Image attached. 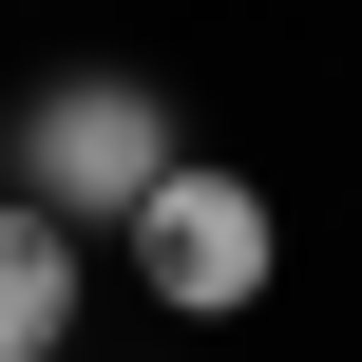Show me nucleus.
Masks as SVG:
<instances>
[{
    "label": "nucleus",
    "mask_w": 362,
    "mask_h": 362,
    "mask_svg": "<svg viewBox=\"0 0 362 362\" xmlns=\"http://www.w3.org/2000/svg\"><path fill=\"white\" fill-rule=\"evenodd\" d=\"M172 172H191V134H172V95L115 76V57H95V76H38L19 134H0V191H38L57 229H134Z\"/></svg>",
    "instance_id": "obj_1"
},
{
    "label": "nucleus",
    "mask_w": 362,
    "mask_h": 362,
    "mask_svg": "<svg viewBox=\"0 0 362 362\" xmlns=\"http://www.w3.org/2000/svg\"><path fill=\"white\" fill-rule=\"evenodd\" d=\"M115 267H134L172 325H229V305H267V267H286V210H267L248 172H210V153H191V172H172L134 229H115Z\"/></svg>",
    "instance_id": "obj_2"
},
{
    "label": "nucleus",
    "mask_w": 362,
    "mask_h": 362,
    "mask_svg": "<svg viewBox=\"0 0 362 362\" xmlns=\"http://www.w3.org/2000/svg\"><path fill=\"white\" fill-rule=\"evenodd\" d=\"M76 286H95L76 229H57L38 191H0V362H57V344H76Z\"/></svg>",
    "instance_id": "obj_3"
}]
</instances>
